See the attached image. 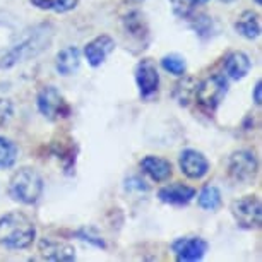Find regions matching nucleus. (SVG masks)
I'll return each instance as SVG.
<instances>
[{"label":"nucleus","mask_w":262,"mask_h":262,"mask_svg":"<svg viewBox=\"0 0 262 262\" xmlns=\"http://www.w3.org/2000/svg\"><path fill=\"white\" fill-rule=\"evenodd\" d=\"M136 82L139 88V93L144 100H149L158 93L160 88V72L156 69V63L146 58L137 63L136 67Z\"/></svg>","instance_id":"6e6552de"},{"label":"nucleus","mask_w":262,"mask_h":262,"mask_svg":"<svg viewBox=\"0 0 262 262\" xmlns=\"http://www.w3.org/2000/svg\"><path fill=\"white\" fill-rule=\"evenodd\" d=\"M31 4L34 7L43 9V11H50L52 7V0H31Z\"/></svg>","instance_id":"c756f323"},{"label":"nucleus","mask_w":262,"mask_h":262,"mask_svg":"<svg viewBox=\"0 0 262 262\" xmlns=\"http://www.w3.org/2000/svg\"><path fill=\"white\" fill-rule=\"evenodd\" d=\"M77 4H79V0H52L50 11L63 14L69 11H74V9L77 7Z\"/></svg>","instance_id":"b1692460"},{"label":"nucleus","mask_w":262,"mask_h":262,"mask_svg":"<svg viewBox=\"0 0 262 262\" xmlns=\"http://www.w3.org/2000/svg\"><path fill=\"white\" fill-rule=\"evenodd\" d=\"M34 238H36V226L28 214L12 211L0 217V245L6 249H28L33 245Z\"/></svg>","instance_id":"f257e3e1"},{"label":"nucleus","mask_w":262,"mask_h":262,"mask_svg":"<svg viewBox=\"0 0 262 262\" xmlns=\"http://www.w3.org/2000/svg\"><path fill=\"white\" fill-rule=\"evenodd\" d=\"M254 2L257 4V6H260V4H262V0H254Z\"/></svg>","instance_id":"473e14b6"},{"label":"nucleus","mask_w":262,"mask_h":262,"mask_svg":"<svg viewBox=\"0 0 262 262\" xmlns=\"http://www.w3.org/2000/svg\"><path fill=\"white\" fill-rule=\"evenodd\" d=\"M262 82L260 81H257L255 82V88H254V103L257 106H260V103H262Z\"/></svg>","instance_id":"c85d7f7f"},{"label":"nucleus","mask_w":262,"mask_h":262,"mask_svg":"<svg viewBox=\"0 0 262 262\" xmlns=\"http://www.w3.org/2000/svg\"><path fill=\"white\" fill-rule=\"evenodd\" d=\"M123 29L128 36H132L134 39H146L147 38V23L144 14H141L139 11H130L127 16H123Z\"/></svg>","instance_id":"f3484780"},{"label":"nucleus","mask_w":262,"mask_h":262,"mask_svg":"<svg viewBox=\"0 0 262 262\" xmlns=\"http://www.w3.org/2000/svg\"><path fill=\"white\" fill-rule=\"evenodd\" d=\"M141 168L152 182H166L171 177V163L160 156H146L141 160Z\"/></svg>","instance_id":"4468645a"},{"label":"nucleus","mask_w":262,"mask_h":262,"mask_svg":"<svg viewBox=\"0 0 262 262\" xmlns=\"http://www.w3.org/2000/svg\"><path fill=\"white\" fill-rule=\"evenodd\" d=\"M170 6H171L173 14H175L177 17L189 19V17H192V14H194L197 4L194 0H170Z\"/></svg>","instance_id":"5701e85b"},{"label":"nucleus","mask_w":262,"mask_h":262,"mask_svg":"<svg viewBox=\"0 0 262 262\" xmlns=\"http://www.w3.org/2000/svg\"><path fill=\"white\" fill-rule=\"evenodd\" d=\"M113 50H115V39L108 34H101V36H96L90 43H86L84 57L91 67H100Z\"/></svg>","instance_id":"f8f14e48"},{"label":"nucleus","mask_w":262,"mask_h":262,"mask_svg":"<svg viewBox=\"0 0 262 262\" xmlns=\"http://www.w3.org/2000/svg\"><path fill=\"white\" fill-rule=\"evenodd\" d=\"M195 4H206V2H209V0H194Z\"/></svg>","instance_id":"7c9ffc66"},{"label":"nucleus","mask_w":262,"mask_h":262,"mask_svg":"<svg viewBox=\"0 0 262 262\" xmlns=\"http://www.w3.org/2000/svg\"><path fill=\"white\" fill-rule=\"evenodd\" d=\"M81 66V52L76 47H66L55 57V69L60 76H72Z\"/></svg>","instance_id":"2eb2a0df"},{"label":"nucleus","mask_w":262,"mask_h":262,"mask_svg":"<svg viewBox=\"0 0 262 262\" xmlns=\"http://www.w3.org/2000/svg\"><path fill=\"white\" fill-rule=\"evenodd\" d=\"M235 29L240 36H244L247 39H255L259 38L260 34V23H259V16L252 11H245L240 14V17L236 19L235 23Z\"/></svg>","instance_id":"a211bd4d"},{"label":"nucleus","mask_w":262,"mask_h":262,"mask_svg":"<svg viewBox=\"0 0 262 262\" xmlns=\"http://www.w3.org/2000/svg\"><path fill=\"white\" fill-rule=\"evenodd\" d=\"M179 165H180L182 173L192 180L204 179L207 175V171H209V161H207V158L197 149L182 151L179 156Z\"/></svg>","instance_id":"9d476101"},{"label":"nucleus","mask_w":262,"mask_h":262,"mask_svg":"<svg viewBox=\"0 0 262 262\" xmlns=\"http://www.w3.org/2000/svg\"><path fill=\"white\" fill-rule=\"evenodd\" d=\"M257 171H259V163H257V158L252 151L240 149L230 156L228 173L235 182L245 184V182L254 180Z\"/></svg>","instance_id":"0eeeda50"},{"label":"nucleus","mask_w":262,"mask_h":262,"mask_svg":"<svg viewBox=\"0 0 262 262\" xmlns=\"http://www.w3.org/2000/svg\"><path fill=\"white\" fill-rule=\"evenodd\" d=\"M197 82L194 77H184L182 81L177 84L175 88V98L182 106H187L190 101L195 100V90H197Z\"/></svg>","instance_id":"aec40b11"},{"label":"nucleus","mask_w":262,"mask_h":262,"mask_svg":"<svg viewBox=\"0 0 262 262\" xmlns=\"http://www.w3.org/2000/svg\"><path fill=\"white\" fill-rule=\"evenodd\" d=\"M197 21L194 23V29L199 34H204V33H211V26H212V21H211V17H207V16H199V17H195Z\"/></svg>","instance_id":"a878e982"},{"label":"nucleus","mask_w":262,"mask_h":262,"mask_svg":"<svg viewBox=\"0 0 262 262\" xmlns=\"http://www.w3.org/2000/svg\"><path fill=\"white\" fill-rule=\"evenodd\" d=\"M77 236L81 240H84V242H90V244H93V245H96V247H105V242H103V238H100L98 235H91V233H88V230L84 228V230H81V231H77Z\"/></svg>","instance_id":"bb28decb"},{"label":"nucleus","mask_w":262,"mask_h":262,"mask_svg":"<svg viewBox=\"0 0 262 262\" xmlns=\"http://www.w3.org/2000/svg\"><path fill=\"white\" fill-rule=\"evenodd\" d=\"M12 103L11 100H4V98H0V127L6 125V123L11 120L12 117Z\"/></svg>","instance_id":"393cba45"},{"label":"nucleus","mask_w":262,"mask_h":262,"mask_svg":"<svg viewBox=\"0 0 262 262\" xmlns=\"http://www.w3.org/2000/svg\"><path fill=\"white\" fill-rule=\"evenodd\" d=\"M221 2H225V4H231V2H235V0H221Z\"/></svg>","instance_id":"2f4dec72"},{"label":"nucleus","mask_w":262,"mask_h":262,"mask_svg":"<svg viewBox=\"0 0 262 262\" xmlns=\"http://www.w3.org/2000/svg\"><path fill=\"white\" fill-rule=\"evenodd\" d=\"M161 67L173 76H184L187 71V62L184 57L171 53V55H165L161 58Z\"/></svg>","instance_id":"4be33fe9"},{"label":"nucleus","mask_w":262,"mask_h":262,"mask_svg":"<svg viewBox=\"0 0 262 262\" xmlns=\"http://www.w3.org/2000/svg\"><path fill=\"white\" fill-rule=\"evenodd\" d=\"M195 197V189L184 184H170L158 190V199L170 206H187Z\"/></svg>","instance_id":"ddd939ff"},{"label":"nucleus","mask_w":262,"mask_h":262,"mask_svg":"<svg viewBox=\"0 0 262 262\" xmlns=\"http://www.w3.org/2000/svg\"><path fill=\"white\" fill-rule=\"evenodd\" d=\"M38 250L45 260L53 262H71L76 260V249L67 242L55 238H41L38 244Z\"/></svg>","instance_id":"9b49d317"},{"label":"nucleus","mask_w":262,"mask_h":262,"mask_svg":"<svg viewBox=\"0 0 262 262\" xmlns=\"http://www.w3.org/2000/svg\"><path fill=\"white\" fill-rule=\"evenodd\" d=\"M231 214L244 230H255L262 225V206L255 195H245L231 202Z\"/></svg>","instance_id":"423d86ee"},{"label":"nucleus","mask_w":262,"mask_h":262,"mask_svg":"<svg viewBox=\"0 0 262 262\" xmlns=\"http://www.w3.org/2000/svg\"><path fill=\"white\" fill-rule=\"evenodd\" d=\"M127 189H137V190H147V185H144V182L132 177L127 180Z\"/></svg>","instance_id":"cd10ccee"},{"label":"nucleus","mask_w":262,"mask_h":262,"mask_svg":"<svg viewBox=\"0 0 262 262\" xmlns=\"http://www.w3.org/2000/svg\"><path fill=\"white\" fill-rule=\"evenodd\" d=\"M47 31H34L31 36L24 38L21 43L12 47V50L0 58V69L14 67L19 62H24L29 57H36L39 52H43L50 39H47Z\"/></svg>","instance_id":"20e7f679"},{"label":"nucleus","mask_w":262,"mask_h":262,"mask_svg":"<svg viewBox=\"0 0 262 262\" xmlns=\"http://www.w3.org/2000/svg\"><path fill=\"white\" fill-rule=\"evenodd\" d=\"M43 179L34 168L24 166L11 177L9 182V195L16 202L21 204L33 206L39 201L43 194Z\"/></svg>","instance_id":"f03ea898"},{"label":"nucleus","mask_w":262,"mask_h":262,"mask_svg":"<svg viewBox=\"0 0 262 262\" xmlns=\"http://www.w3.org/2000/svg\"><path fill=\"white\" fill-rule=\"evenodd\" d=\"M207 242L201 236H184L177 238L171 244V250L179 262H194L201 260L207 252Z\"/></svg>","instance_id":"1a4fd4ad"},{"label":"nucleus","mask_w":262,"mask_h":262,"mask_svg":"<svg viewBox=\"0 0 262 262\" xmlns=\"http://www.w3.org/2000/svg\"><path fill=\"white\" fill-rule=\"evenodd\" d=\"M250 69L252 62L249 55L244 52H233L225 58V71L228 74V77L233 79V81H240V79L247 77Z\"/></svg>","instance_id":"dca6fc26"},{"label":"nucleus","mask_w":262,"mask_h":262,"mask_svg":"<svg viewBox=\"0 0 262 262\" xmlns=\"http://www.w3.org/2000/svg\"><path fill=\"white\" fill-rule=\"evenodd\" d=\"M226 93H228V82L223 76L216 74V76L206 77L204 81L197 84L195 101L204 112L212 113L225 100Z\"/></svg>","instance_id":"7ed1b4c3"},{"label":"nucleus","mask_w":262,"mask_h":262,"mask_svg":"<svg viewBox=\"0 0 262 262\" xmlns=\"http://www.w3.org/2000/svg\"><path fill=\"white\" fill-rule=\"evenodd\" d=\"M199 207L204 211H216L221 206V192L214 185H206L197 195Z\"/></svg>","instance_id":"6ab92c4d"},{"label":"nucleus","mask_w":262,"mask_h":262,"mask_svg":"<svg viewBox=\"0 0 262 262\" xmlns=\"http://www.w3.org/2000/svg\"><path fill=\"white\" fill-rule=\"evenodd\" d=\"M36 106L39 113L50 122L71 115V106L55 86H45L39 90L36 96Z\"/></svg>","instance_id":"39448f33"},{"label":"nucleus","mask_w":262,"mask_h":262,"mask_svg":"<svg viewBox=\"0 0 262 262\" xmlns=\"http://www.w3.org/2000/svg\"><path fill=\"white\" fill-rule=\"evenodd\" d=\"M17 160V146L7 137H0V170L11 168Z\"/></svg>","instance_id":"412c9836"}]
</instances>
